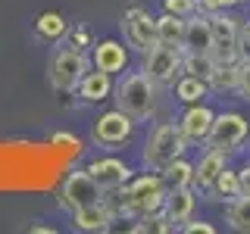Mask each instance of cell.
Segmentation results:
<instances>
[{"mask_svg":"<svg viewBox=\"0 0 250 234\" xmlns=\"http://www.w3.org/2000/svg\"><path fill=\"white\" fill-rule=\"evenodd\" d=\"M78 97H82V103H100V100L109 97V91H113V75L104 72V69H88L84 78L78 81Z\"/></svg>","mask_w":250,"mask_h":234,"instance_id":"16","label":"cell"},{"mask_svg":"<svg viewBox=\"0 0 250 234\" xmlns=\"http://www.w3.org/2000/svg\"><path fill=\"white\" fill-rule=\"evenodd\" d=\"M238 94L241 100L250 103V62H241V72H238Z\"/></svg>","mask_w":250,"mask_h":234,"instance_id":"29","label":"cell"},{"mask_svg":"<svg viewBox=\"0 0 250 234\" xmlns=\"http://www.w3.org/2000/svg\"><path fill=\"white\" fill-rule=\"evenodd\" d=\"M209 28H213V59L216 62H234L238 59V31L241 19H234L229 10L207 13Z\"/></svg>","mask_w":250,"mask_h":234,"instance_id":"7","label":"cell"},{"mask_svg":"<svg viewBox=\"0 0 250 234\" xmlns=\"http://www.w3.org/2000/svg\"><path fill=\"white\" fill-rule=\"evenodd\" d=\"M185 53H209L213 57V28H209L207 13H191L185 19V38H182Z\"/></svg>","mask_w":250,"mask_h":234,"instance_id":"12","label":"cell"},{"mask_svg":"<svg viewBox=\"0 0 250 234\" xmlns=\"http://www.w3.org/2000/svg\"><path fill=\"white\" fill-rule=\"evenodd\" d=\"M163 181H166V187H194V162H188L185 156L172 159L163 169Z\"/></svg>","mask_w":250,"mask_h":234,"instance_id":"23","label":"cell"},{"mask_svg":"<svg viewBox=\"0 0 250 234\" xmlns=\"http://www.w3.org/2000/svg\"><path fill=\"white\" fill-rule=\"evenodd\" d=\"M225 218H229V225H231L234 231L250 234V197H247V194H241V197H234V200L229 203Z\"/></svg>","mask_w":250,"mask_h":234,"instance_id":"25","label":"cell"},{"mask_svg":"<svg viewBox=\"0 0 250 234\" xmlns=\"http://www.w3.org/2000/svg\"><path fill=\"white\" fill-rule=\"evenodd\" d=\"M116 103L135 122L150 119L156 109V84L144 72H125L122 81L116 84Z\"/></svg>","mask_w":250,"mask_h":234,"instance_id":"1","label":"cell"},{"mask_svg":"<svg viewBox=\"0 0 250 234\" xmlns=\"http://www.w3.org/2000/svg\"><path fill=\"white\" fill-rule=\"evenodd\" d=\"M53 144L62 147V150H75V153H78V147H82L78 137H72V135H53Z\"/></svg>","mask_w":250,"mask_h":234,"instance_id":"32","label":"cell"},{"mask_svg":"<svg viewBox=\"0 0 250 234\" xmlns=\"http://www.w3.org/2000/svg\"><path fill=\"white\" fill-rule=\"evenodd\" d=\"M238 72H241V62L238 59H234V62H216L213 72H209V78H207L209 91H216V94L238 91Z\"/></svg>","mask_w":250,"mask_h":234,"instance_id":"21","label":"cell"},{"mask_svg":"<svg viewBox=\"0 0 250 234\" xmlns=\"http://www.w3.org/2000/svg\"><path fill=\"white\" fill-rule=\"evenodd\" d=\"M194 203H197L194 187H169V191H166V203H163V213H166V218L172 222V228H175V225L182 228L188 218H191Z\"/></svg>","mask_w":250,"mask_h":234,"instance_id":"15","label":"cell"},{"mask_svg":"<svg viewBox=\"0 0 250 234\" xmlns=\"http://www.w3.org/2000/svg\"><path fill=\"white\" fill-rule=\"evenodd\" d=\"M66 35H69V47H75V50H84L91 44L88 28H75V31H66Z\"/></svg>","mask_w":250,"mask_h":234,"instance_id":"31","label":"cell"},{"mask_svg":"<svg viewBox=\"0 0 250 234\" xmlns=\"http://www.w3.org/2000/svg\"><path fill=\"white\" fill-rule=\"evenodd\" d=\"M182 38H185V16H175V13H166L156 19V44H169V47H182Z\"/></svg>","mask_w":250,"mask_h":234,"instance_id":"19","label":"cell"},{"mask_svg":"<svg viewBox=\"0 0 250 234\" xmlns=\"http://www.w3.org/2000/svg\"><path fill=\"white\" fill-rule=\"evenodd\" d=\"M166 203V181L163 175H144L128 187L122 184V213L128 215H153Z\"/></svg>","mask_w":250,"mask_h":234,"instance_id":"3","label":"cell"},{"mask_svg":"<svg viewBox=\"0 0 250 234\" xmlns=\"http://www.w3.org/2000/svg\"><path fill=\"white\" fill-rule=\"evenodd\" d=\"M128 66V50L119 41H100L94 44V69H104V72H122Z\"/></svg>","mask_w":250,"mask_h":234,"instance_id":"17","label":"cell"},{"mask_svg":"<svg viewBox=\"0 0 250 234\" xmlns=\"http://www.w3.org/2000/svg\"><path fill=\"white\" fill-rule=\"evenodd\" d=\"M238 62H250V22H244L238 31Z\"/></svg>","mask_w":250,"mask_h":234,"instance_id":"28","label":"cell"},{"mask_svg":"<svg viewBox=\"0 0 250 234\" xmlns=\"http://www.w3.org/2000/svg\"><path fill=\"white\" fill-rule=\"evenodd\" d=\"M72 218H75V228H82V231H100L113 222V209L104 200H97V203H88V206L75 209Z\"/></svg>","mask_w":250,"mask_h":234,"instance_id":"18","label":"cell"},{"mask_svg":"<svg viewBox=\"0 0 250 234\" xmlns=\"http://www.w3.org/2000/svg\"><path fill=\"white\" fill-rule=\"evenodd\" d=\"M213 66H216V59L209 57V53H185V62H182V72L188 75H197L207 81L209 72H213Z\"/></svg>","mask_w":250,"mask_h":234,"instance_id":"26","label":"cell"},{"mask_svg":"<svg viewBox=\"0 0 250 234\" xmlns=\"http://www.w3.org/2000/svg\"><path fill=\"white\" fill-rule=\"evenodd\" d=\"M247 135H250V122L241 113H234V109H225V113H216L209 137H207V147L231 156V153L241 150V144L247 140Z\"/></svg>","mask_w":250,"mask_h":234,"instance_id":"5","label":"cell"},{"mask_svg":"<svg viewBox=\"0 0 250 234\" xmlns=\"http://www.w3.org/2000/svg\"><path fill=\"white\" fill-rule=\"evenodd\" d=\"M207 197L209 200H225V203H231L234 197H241V175H238V169L225 166L222 172H219V178L213 181V187L207 191Z\"/></svg>","mask_w":250,"mask_h":234,"instance_id":"20","label":"cell"},{"mask_svg":"<svg viewBox=\"0 0 250 234\" xmlns=\"http://www.w3.org/2000/svg\"><path fill=\"white\" fill-rule=\"evenodd\" d=\"M66 31H69V25L60 13H41L35 22V35L41 41H60V38H66Z\"/></svg>","mask_w":250,"mask_h":234,"instance_id":"24","label":"cell"},{"mask_svg":"<svg viewBox=\"0 0 250 234\" xmlns=\"http://www.w3.org/2000/svg\"><path fill=\"white\" fill-rule=\"evenodd\" d=\"M97 200H104V187L88 175V169L72 172L60 187V203H62V209H69V213L88 206V203H97Z\"/></svg>","mask_w":250,"mask_h":234,"instance_id":"9","label":"cell"},{"mask_svg":"<svg viewBox=\"0 0 250 234\" xmlns=\"http://www.w3.org/2000/svg\"><path fill=\"white\" fill-rule=\"evenodd\" d=\"M185 150H188V140L182 135V128L172 122H163L150 131V137L144 144V166L153 172H163L172 159L185 156Z\"/></svg>","mask_w":250,"mask_h":234,"instance_id":"2","label":"cell"},{"mask_svg":"<svg viewBox=\"0 0 250 234\" xmlns=\"http://www.w3.org/2000/svg\"><path fill=\"white\" fill-rule=\"evenodd\" d=\"M163 10L166 13H175V16H191L197 13V0H163Z\"/></svg>","mask_w":250,"mask_h":234,"instance_id":"27","label":"cell"},{"mask_svg":"<svg viewBox=\"0 0 250 234\" xmlns=\"http://www.w3.org/2000/svg\"><path fill=\"white\" fill-rule=\"evenodd\" d=\"M234 3H241V0H197V10H203V13H219V10H231Z\"/></svg>","mask_w":250,"mask_h":234,"instance_id":"30","label":"cell"},{"mask_svg":"<svg viewBox=\"0 0 250 234\" xmlns=\"http://www.w3.org/2000/svg\"><path fill=\"white\" fill-rule=\"evenodd\" d=\"M182 231H188V234H197V231H203V234H213L216 228L209 222H185L182 225Z\"/></svg>","mask_w":250,"mask_h":234,"instance_id":"33","label":"cell"},{"mask_svg":"<svg viewBox=\"0 0 250 234\" xmlns=\"http://www.w3.org/2000/svg\"><path fill=\"white\" fill-rule=\"evenodd\" d=\"M182 62H185V50L182 47H169V44H153L150 50H144V72L156 88L163 84H175V78L182 75Z\"/></svg>","mask_w":250,"mask_h":234,"instance_id":"4","label":"cell"},{"mask_svg":"<svg viewBox=\"0 0 250 234\" xmlns=\"http://www.w3.org/2000/svg\"><path fill=\"white\" fill-rule=\"evenodd\" d=\"M172 88H175V97L182 100V103H188V106H191V103H200V100L209 94V84L203 81V78H197V75H188V72L178 75Z\"/></svg>","mask_w":250,"mask_h":234,"instance_id":"22","label":"cell"},{"mask_svg":"<svg viewBox=\"0 0 250 234\" xmlns=\"http://www.w3.org/2000/svg\"><path fill=\"white\" fill-rule=\"evenodd\" d=\"M238 175H241V194H247V197H250V166L238 169Z\"/></svg>","mask_w":250,"mask_h":234,"instance_id":"34","label":"cell"},{"mask_svg":"<svg viewBox=\"0 0 250 234\" xmlns=\"http://www.w3.org/2000/svg\"><path fill=\"white\" fill-rule=\"evenodd\" d=\"M131 131H135V119L128 113H122V109H109L94 122V144L116 150L119 144H125L131 137Z\"/></svg>","mask_w":250,"mask_h":234,"instance_id":"10","label":"cell"},{"mask_svg":"<svg viewBox=\"0 0 250 234\" xmlns=\"http://www.w3.org/2000/svg\"><path fill=\"white\" fill-rule=\"evenodd\" d=\"M88 57H84L82 50H75V47H62V50H57L50 57V84L53 91L60 94H69L78 88V81L84 78V72H88Z\"/></svg>","mask_w":250,"mask_h":234,"instance_id":"6","label":"cell"},{"mask_svg":"<svg viewBox=\"0 0 250 234\" xmlns=\"http://www.w3.org/2000/svg\"><path fill=\"white\" fill-rule=\"evenodd\" d=\"M119 28H122L125 47H131V50H138V53L150 50V47L156 44V19L147 10H141V6L125 10Z\"/></svg>","mask_w":250,"mask_h":234,"instance_id":"8","label":"cell"},{"mask_svg":"<svg viewBox=\"0 0 250 234\" xmlns=\"http://www.w3.org/2000/svg\"><path fill=\"white\" fill-rule=\"evenodd\" d=\"M213 119H216V113L200 100V103H191V106L182 113L178 128H182V135H185L188 144H207L209 128H213Z\"/></svg>","mask_w":250,"mask_h":234,"instance_id":"11","label":"cell"},{"mask_svg":"<svg viewBox=\"0 0 250 234\" xmlns=\"http://www.w3.org/2000/svg\"><path fill=\"white\" fill-rule=\"evenodd\" d=\"M225 166H229V153L207 147V150H203V156L194 162V187L207 194L209 187H213V181L219 178V172H222Z\"/></svg>","mask_w":250,"mask_h":234,"instance_id":"14","label":"cell"},{"mask_svg":"<svg viewBox=\"0 0 250 234\" xmlns=\"http://www.w3.org/2000/svg\"><path fill=\"white\" fill-rule=\"evenodd\" d=\"M241 3H244V0H241Z\"/></svg>","mask_w":250,"mask_h":234,"instance_id":"35","label":"cell"},{"mask_svg":"<svg viewBox=\"0 0 250 234\" xmlns=\"http://www.w3.org/2000/svg\"><path fill=\"white\" fill-rule=\"evenodd\" d=\"M88 175L97 181L104 191H119L122 184H128V178H131V169L125 166L122 159H116V156H104V159H94L88 162Z\"/></svg>","mask_w":250,"mask_h":234,"instance_id":"13","label":"cell"}]
</instances>
